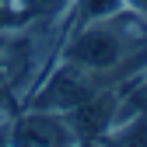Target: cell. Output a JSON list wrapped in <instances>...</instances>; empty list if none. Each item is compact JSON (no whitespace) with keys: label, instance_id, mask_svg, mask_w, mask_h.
Masks as SVG:
<instances>
[{"label":"cell","instance_id":"obj_6","mask_svg":"<svg viewBox=\"0 0 147 147\" xmlns=\"http://www.w3.org/2000/svg\"><path fill=\"white\" fill-rule=\"evenodd\" d=\"M126 11H133V14L147 18V0H126Z\"/></svg>","mask_w":147,"mask_h":147},{"label":"cell","instance_id":"obj_7","mask_svg":"<svg viewBox=\"0 0 147 147\" xmlns=\"http://www.w3.org/2000/svg\"><path fill=\"white\" fill-rule=\"evenodd\" d=\"M7 84V74H4V60H0V88Z\"/></svg>","mask_w":147,"mask_h":147},{"label":"cell","instance_id":"obj_4","mask_svg":"<svg viewBox=\"0 0 147 147\" xmlns=\"http://www.w3.org/2000/svg\"><path fill=\"white\" fill-rule=\"evenodd\" d=\"M77 11V25H91V21H109L119 11H126V0H70Z\"/></svg>","mask_w":147,"mask_h":147},{"label":"cell","instance_id":"obj_2","mask_svg":"<svg viewBox=\"0 0 147 147\" xmlns=\"http://www.w3.org/2000/svg\"><path fill=\"white\" fill-rule=\"evenodd\" d=\"M98 91L95 74H88L84 67L63 60L56 70L46 77V84L28 98V109H46V112H70L81 102H88Z\"/></svg>","mask_w":147,"mask_h":147},{"label":"cell","instance_id":"obj_8","mask_svg":"<svg viewBox=\"0 0 147 147\" xmlns=\"http://www.w3.org/2000/svg\"><path fill=\"white\" fill-rule=\"evenodd\" d=\"M0 137H7V126H4V123H0Z\"/></svg>","mask_w":147,"mask_h":147},{"label":"cell","instance_id":"obj_3","mask_svg":"<svg viewBox=\"0 0 147 147\" xmlns=\"http://www.w3.org/2000/svg\"><path fill=\"white\" fill-rule=\"evenodd\" d=\"M7 144H28V147H46V144H77L70 123L63 112H46V109H28L7 126Z\"/></svg>","mask_w":147,"mask_h":147},{"label":"cell","instance_id":"obj_5","mask_svg":"<svg viewBox=\"0 0 147 147\" xmlns=\"http://www.w3.org/2000/svg\"><path fill=\"white\" fill-rule=\"evenodd\" d=\"M21 18H35V14H60L70 0H14Z\"/></svg>","mask_w":147,"mask_h":147},{"label":"cell","instance_id":"obj_1","mask_svg":"<svg viewBox=\"0 0 147 147\" xmlns=\"http://www.w3.org/2000/svg\"><path fill=\"white\" fill-rule=\"evenodd\" d=\"M140 14H133L130 21H137ZM133 25H126V11H119L116 18H109V21H91L84 28H77L67 39L63 46V60L84 67L88 74H105V70H116L130 60L133 53Z\"/></svg>","mask_w":147,"mask_h":147}]
</instances>
